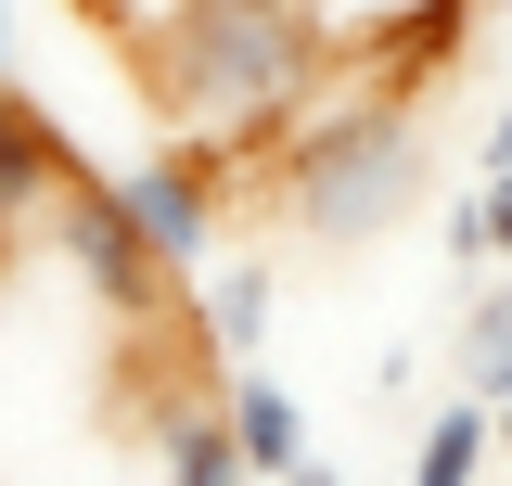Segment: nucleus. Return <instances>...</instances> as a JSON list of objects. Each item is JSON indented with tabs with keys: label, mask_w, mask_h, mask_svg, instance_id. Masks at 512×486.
<instances>
[{
	"label": "nucleus",
	"mask_w": 512,
	"mask_h": 486,
	"mask_svg": "<svg viewBox=\"0 0 512 486\" xmlns=\"http://www.w3.org/2000/svg\"><path fill=\"white\" fill-rule=\"evenodd\" d=\"M448 371H461V397H500L512 384V282H461V346H448Z\"/></svg>",
	"instance_id": "obj_10"
},
{
	"label": "nucleus",
	"mask_w": 512,
	"mask_h": 486,
	"mask_svg": "<svg viewBox=\"0 0 512 486\" xmlns=\"http://www.w3.org/2000/svg\"><path fill=\"white\" fill-rule=\"evenodd\" d=\"M487 410H500V448H512V384H500V397H487Z\"/></svg>",
	"instance_id": "obj_16"
},
{
	"label": "nucleus",
	"mask_w": 512,
	"mask_h": 486,
	"mask_svg": "<svg viewBox=\"0 0 512 486\" xmlns=\"http://www.w3.org/2000/svg\"><path fill=\"white\" fill-rule=\"evenodd\" d=\"M282 486H346V474H333V461H320V448H308V461H295V474H282Z\"/></svg>",
	"instance_id": "obj_14"
},
{
	"label": "nucleus",
	"mask_w": 512,
	"mask_h": 486,
	"mask_svg": "<svg viewBox=\"0 0 512 486\" xmlns=\"http://www.w3.org/2000/svg\"><path fill=\"white\" fill-rule=\"evenodd\" d=\"M500 167H512V103L487 116V154H474V180H500Z\"/></svg>",
	"instance_id": "obj_12"
},
{
	"label": "nucleus",
	"mask_w": 512,
	"mask_h": 486,
	"mask_svg": "<svg viewBox=\"0 0 512 486\" xmlns=\"http://www.w3.org/2000/svg\"><path fill=\"white\" fill-rule=\"evenodd\" d=\"M218 410H231V435H244V461H256V486H282L295 461H308V410H295V384L269 359H244V371H218Z\"/></svg>",
	"instance_id": "obj_6"
},
{
	"label": "nucleus",
	"mask_w": 512,
	"mask_h": 486,
	"mask_svg": "<svg viewBox=\"0 0 512 486\" xmlns=\"http://www.w3.org/2000/svg\"><path fill=\"white\" fill-rule=\"evenodd\" d=\"M64 167H77V154H64V141H52V116H39L26 90H0V243L26 231V218H52V192H64Z\"/></svg>",
	"instance_id": "obj_7"
},
{
	"label": "nucleus",
	"mask_w": 512,
	"mask_h": 486,
	"mask_svg": "<svg viewBox=\"0 0 512 486\" xmlns=\"http://www.w3.org/2000/svg\"><path fill=\"white\" fill-rule=\"evenodd\" d=\"M474 192H487V231H500V256H512V167H500V180H474Z\"/></svg>",
	"instance_id": "obj_13"
},
{
	"label": "nucleus",
	"mask_w": 512,
	"mask_h": 486,
	"mask_svg": "<svg viewBox=\"0 0 512 486\" xmlns=\"http://www.w3.org/2000/svg\"><path fill=\"white\" fill-rule=\"evenodd\" d=\"M487 461H500V410H487V397H448V410H423L410 486H487Z\"/></svg>",
	"instance_id": "obj_9"
},
{
	"label": "nucleus",
	"mask_w": 512,
	"mask_h": 486,
	"mask_svg": "<svg viewBox=\"0 0 512 486\" xmlns=\"http://www.w3.org/2000/svg\"><path fill=\"white\" fill-rule=\"evenodd\" d=\"M269 333H282V269L269 256H218L205 269V359L244 371V359H269Z\"/></svg>",
	"instance_id": "obj_5"
},
{
	"label": "nucleus",
	"mask_w": 512,
	"mask_h": 486,
	"mask_svg": "<svg viewBox=\"0 0 512 486\" xmlns=\"http://www.w3.org/2000/svg\"><path fill=\"white\" fill-rule=\"evenodd\" d=\"M448 269L474 282V269H500V231H487V192H461L448 205Z\"/></svg>",
	"instance_id": "obj_11"
},
{
	"label": "nucleus",
	"mask_w": 512,
	"mask_h": 486,
	"mask_svg": "<svg viewBox=\"0 0 512 486\" xmlns=\"http://www.w3.org/2000/svg\"><path fill=\"white\" fill-rule=\"evenodd\" d=\"M90 13L141 52L154 116L180 141H205V154H231V167L308 116L333 52H346L308 0H90Z\"/></svg>",
	"instance_id": "obj_1"
},
{
	"label": "nucleus",
	"mask_w": 512,
	"mask_h": 486,
	"mask_svg": "<svg viewBox=\"0 0 512 486\" xmlns=\"http://www.w3.org/2000/svg\"><path fill=\"white\" fill-rule=\"evenodd\" d=\"M154 461H167V486H256V461H244V435H231L218 397H167L154 410Z\"/></svg>",
	"instance_id": "obj_8"
},
{
	"label": "nucleus",
	"mask_w": 512,
	"mask_h": 486,
	"mask_svg": "<svg viewBox=\"0 0 512 486\" xmlns=\"http://www.w3.org/2000/svg\"><path fill=\"white\" fill-rule=\"evenodd\" d=\"M282 205L308 243H384L410 205H423V128H410V90H346L295 128L282 154Z\"/></svg>",
	"instance_id": "obj_2"
},
{
	"label": "nucleus",
	"mask_w": 512,
	"mask_h": 486,
	"mask_svg": "<svg viewBox=\"0 0 512 486\" xmlns=\"http://www.w3.org/2000/svg\"><path fill=\"white\" fill-rule=\"evenodd\" d=\"M0 90H13V0H0Z\"/></svg>",
	"instance_id": "obj_15"
},
{
	"label": "nucleus",
	"mask_w": 512,
	"mask_h": 486,
	"mask_svg": "<svg viewBox=\"0 0 512 486\" xmlns=\"http://www.w3.org/2000/svg\"><path fill=\"white\" fill-rule=\"evenodd\" d=\"M52 256H64V269H77L103 307H116V320H141V307L167 295V256L141 243L116 167H64V192H52Z\"/></svg>",
	"instance_id": "obj_3"
},
{
	"label": "nucleus",
	"mask_w": 512,
	"mask_h": 486,
	"mask_svg": "<svg viewBox=\"0 0 512 486\" xmlns=\"http://www.w3.org/2000/svg\"><path fill=\"white\" fill-rule=\"evenodd\" d=\"M128 218H141V243L167 256V282H205L218 269V205H231V154H205V141H167V154H141V167H116Z\"/></svg>",
	"instance_id": "obj_4"
}]
</instances>
